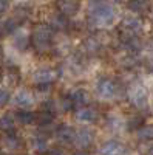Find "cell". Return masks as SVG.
Returning a JSON list of instances; mask_svg holds the SVG:
<instances>
[{
    "mask_svg": "<svg viewBox=\"0 0 153 155\" xmlns=\"http://www.w3.org/2000/svg\"><path fill=\"white\" fill-rule=\"evenodd\" d=\"M116 20V9L108 2H91L87 8V22L94 28H107Z\"/></svg>",
    "mask_w": 153,
    "mask_h": 155,
    "instance_id": "obj_1",
    "label": "cell"
},
{
    "mask_svg": "<svg viewBox=\"0 0 153 155\" xmlns=\"http://www.w3.org/2000/svg\"><path fill=\"white\" fill-rule=\"evenodd\" d=\"M56 33L51 30L46 23H39L31 30V45L37 53H46L51 51Z\"/></svg>",
    "mask_w": 153,
    "mask_h": 155,
    "instance_id": "obj_2",
    "label": "cell"
},
{
    "mask_svg": "<svg viewBox=\"0 0 153 155\" xmlns=\"http://www.w3.org/2000/svg\"><path fill=\"white\" fill-rule=\"evenodd\" d=\"M94 93L99 99L111 101L121 95V85L111 78H100L94 84Z\"/></svg>",
    "mask_w": 153,
    "mask_h": 155,
    "instance_id": "obj_3",
    "label": "cell"
},
{
    "mask_svg": "<svg viewBox=\"0 0 153 155\" xmlns=\"http://www.w3.org/2000/svg\"><path fill=\"white\" fill-rule=\"evenodd\" d=\"M96 140L94 129L88 126H79L74 129V138H73V146L78 150H87Z\"/></svg>",
    "mask_w": 153,
    "mask_h": 155,
    "instance_id": "obj_4",
    "label": "cell"
},
{
    "mask_svg": "<svg viewBox=\"0 0 153 155\" xmlns=\"http://www.w3.org/2000/svg\"><path fill=\"white\" fill-rule=\"evenodd\" d=\"M11 104L14 106L17 110H30L36 104L34 93L27 87H19L14 93L11 95Z\"/></svg>",
    "mask_w": 153,
    "mask_h": 155,
    "instance_id": "obj_5",
    "label": "cell"
},
{
    "mask_svg": "<svg viewBox=\"0 0 153 155\" xmlns=\"http://www.w3.org/2000/svg\"><path fill=\"white\" fill-rule=\"evenodd\" d=\"M57 76L59 73L56 68L48 67V65H40L31 73V81L36 87L37 85H53V82L57 79Z\"/></svg>",
    "mask_w": 153,
    "mask_h": 155,
    "instance_id": "obj_6",
    "label": "cell"
},
{
    "mask_svg": "<svg viewBox=\"0 0 153 155\" xmlns=\"http://www.w3.org/2000/svg\"><path fill=\"white\" fill-rule=\"evenodd\" d=\"M9 37H11L12 50L17 51V53L28 50L30 45H31V31H28L27 28L23 27V25H20L17 30L12 31V34Z\"/></svg>",
    "mask_w": 153,
    "mask_h": 155,
    "instance_id": "obj_7",
    "label": "cell"
},
{
    "mask_svg": "<svg viewBox=\"0 0 153 155\" xmlns=\"http://www.w3.org/2000/svg\"><path fill=\"white\" fill-rule=\"evenodd\" d=\"M127 96H129V101L139 110H142L148 106L147 92L141 84H132L129 90H127Z\"/></svg>",
    "mask_w": 153,
    "mask_h": 155,
    "instance_id": "obj_8",
    "label": "cell"
},
{
    "mask_svg": "<svg viewBox=\"0 0 153 155\" xmlns=\"http://www.w3.org/2000/svg\"><path fill=\"white\" fill-rule=\"evenodd\" d=\"M74 121L79 123L81 126H90L99 120V112L93 106H84L74 109Z\"/></svg>",
    "mask_w": 153,
    "mask_h": 155,
    "instance_id": "obj_9",
    "label": "cell"
},
{
    "mask_svg": "<svg viewBox=\"0 0 153 155\" xmlns=\"http://www.w3.org/2000/svg\"><path fill=\"white\" fill-rule=\"evenodd\" d=\"M0 149L5 153H17L23 149V141L14 134H2V137H0Z\"/></svg>",
    "mask_w": 153,
    "mask_h": 155,
    "instance_id": "obj_10",
    "label": "cell"
},
{
    "mask_svg": "<svg viewBox=\"0 0 153 155\" xmlns=\"http://www.w3.org/2000/svg\"><path fill=\"white\" fill-rule=\"evenodd\" d=\"M54 140L60 147H67V146H73V138H74V127L68 126V124H62L59 127L54 129Z\"/></svg>",
    "mask_w": 153,
    "mask_h": 155,
    "instance_id": "obj_11",
    "label": "cell"
},
{
    "mask_svg": "<svg viewBox=\"0 0 153 155\" xmlns=\"http://www.w3.org/2000/svg\"><path fill=\"white\" fill-rule=\"evenodd\" d=\"M65 96L73 102V106H74L76 109H78V107H84V106H88V104H90V101H91L90 93H88L85 88H82V87H73Z\"/></svg>",
    "mask_w": 153,
    "mask_h": 155,
    "instance_id": "obj_12",
    "label": "cell"
},
{
    "mask_svg": "<svg viewBox=\"0 0 153 155\" xmlns=\"http://www.w3.org/2000/svg\"><path fill=\"white\" fill-rule=\"evenodd\" d=\"M28 147L30 150L36 153H48L49 147V138L43 134H36L28 140Z\"/></svg>",
    "mask_w": 153,
    "mask_h": 155,
    "instance_id": "obj_13",
    "label": "cell"
},
{
    "mask_svg": "<svg viewBox=\"0 0 153 155\" xmlns=\"http://www.w3.org/2000/svg\"><path fill=\"white\" fill-rule=\"evenodd\" d=\"M45 23H46L54 33H56V31H63V30H67V28L70 27V20H68L65 16H62L57 9L53 11V12H49Z\"/></svg>",
    "mask_w": 153,
    "mask_h": 155,
    "instance_id": "obj_14",
    "label": "cell"
},
{
    "mask_svg": "<svg viewBox=\"0 0 153 155\" xmlns=\"http://www.w3.org/2000/svg\"><path fill=\"white\" fill-rule=\"evenodd\" d=\"M121 28L124 36H138V33L142 30V22L136 16H127L122 19Z\"/></svg>",
    "mask_w": 153,
    "mask_h": 155,
    "instance_id": "obj_15",
    "label": "cell"
},
{
    "mask_svg": "<svg viewBox=\"0 0 153 155\" xmlns=\"http://www.w3.org/2000/svg\"><path fill=\"white\" fill-rule=\"evenodd\" d=\"M102 50V42L97 36H88L79 45V53L84 54H97Z\"/></svg>",
    "mask_w": 153,
    "mask_h": 155,
    "instance_id": "obj_16",
    "label": "cell"
},
{
    "mask_svg": "<svg viewBox=\"0 0 153 155\" xmlns=\"http://www.w3.org/2000/svg\"><path fill=\"white\" fill-rule=\"evenodd\" d=\"M125 146L116 140H108L97 149L99 155H125Z\"/></svg>",
    "mask_w": 153,
    "mask_h": 155,
    "instance_id": "obj_17",
    "label": "cell"
},
{
    "mask_svg": "<svg viewBox=\"0 0 153 155\" xmlns=\"http://www.w3.org/2000/svg\"><path fill=\"white\" fill-rule=\"evenodd\" d=\"M71 48V41L68 39L67 34H60V36H54L53 41V47H51V51H54L59 56H65L68 54V51Z\"/></svg>",
    "mask_w": 153,
    "mask_h": 155,
    "instance_id": "obj_18",
    "label": "cell"
},
{
    "mask_svg": "<svg viewBox=\"0 0 153 155\" xmlns=\"http://www.w3.org/2000/svg\"><path fill=\"white\" fill-rule=\"evenodd\" d=\"M11 115H12V118H14L16 124H22V126L36 124L37 112H33V110H16L14 113H11Z\"/></svg>",
    "mask_w": 153,
    "mask_h": 155,
    "instance_id": "obj_19",
    "label": "cell"
},
{
    "mask_svg": "<svg viewBox=\"0 0 153 155\" xmlns=\"http://www.w3.org/2000/svg\"><path fill=\"white\" fill-rule=\"evenodd\" d=\"M57 11L60 12L62 16H65L67 19L76 16L81 9V3L79 2H71V0H65V2H57L56 3Z\"/></svg>",
    "mask_w": 153,
    "mask_h": 155,
    "instance_id": "obj_20",
    "label": "cell"
},
{
    "mask_svg": "<svg viewBox=\"0 0 153 155\" xmlns=\"http://www.w3.org/2000/svg\"><path fill=\"white\" fill-rule=\"evenodd\" d=\"M0 132L2 134H14L16 132V123H14V118H12L11 113L0 116Z\"/></svg>",
    "mask_w": 153,
    "mask_h": 155,
    "instance_id": "obj_21",
    "label": "cell"
},
{
    "mask_svg": "<svg viewBox=\"0 0 153 155\" xmlns=\"http://www.w3.org/2000/svg\"><path fill=\"white\" fill-rule=\"evenodd\" d=\"M19 81H20V76H19V73L14 68H11L8 71H3V84L6 85L5 87L6 90L9 87H16L19 84Z\"/></svg>",
    "mask_w": 153,
    "mask_h": 155,
    "instance_id": "obj_22",
    "label": "cell"
},
{
    "mask_svg": "<svg viewBox=\"0 0 153 155\" xmlns=\"http://www.w3.org/2000/svg\"><path fill=\"white\" fill-rule=\"evenodd\" d=\"M142 126H144V118L141 115H133L125 121V127L129 129V130H139Z\"/></svg>",
    "mask_w": 153,
    "mask_h": 155,
    "instance_id": "obj_23",
    "label": "cell"
},
{
    "mask_svg": "<svg viewBox=\"0 0 153 155\" xmlns=\"http://www.w3.org/2000/svg\"><path fill=\"white\" fill-rule=\"evenodd\" d=\"M51 90H53V85H37L36 92H34V98H39V99L46 101V99H49Z\"/></svg>",
    "mask_w": 153,
    "mask_h": 155,
    "instance_id": "obj_24",
    "label": "cell"
},
{
    "mask_svg": "<svg viewBox=\"0 0 153 155\" xmlns=\"http://www.w3.org/2000/svg\"><path fill=\"white\" fill-rule=\"evenodd\" d=\"M136 137L141 141H151L153 140V126H142L136 130Z\"/></svg>",
    "mask_w": 153,
    "mask_h": 155,
    "instance_id": "obj_25",
    "label": "cell"
},
{
    "mask_svg": "<svg viewBox=\"0 0 153 155\" xmlns=\"http://www.w3.org/2000/svg\"><path fill=\"white\" fill-rule=\"evenodd\" d=\"M129 8H130V11L135 12V14H141V12H144L148 8V3L147 2H130Z\"/></svg>",
    "mask_w": 153,
    "mask_h": 155,
    "instance_id": "obj_26",
    "label": "cell"
},
{
    "mask_svg": "<svg viewBox=\"0 0 153 155\" xmlns=\"http://www.w3.org/2000/svg\"><path fill=\"white\" fill-rule=\"evenodd\" d=\"M122 124L125 126V123H122L116 115H110L108 118H107V126H108L110 129H113V130H119Z\"/></svg>",
    "mask_w": 153,
    "mask_h": 155,
    "instance_id": "obj_27",
    "label": "cell"
},
{
    "mask_svg": "<svg viewBox=\"0 0 153 155\" xmlns=\"http://www.w3.org/2000/svg\"><path fill=\"white\" fill-rule=\"evenodd\" d=\"M9 101H11V93H9V90L0 88V109H3Z\"/></svg>",
    "mask_w": 153,
    "mask_h": 155,
    "instance_id": "obj_28",
    "label": "cell"
},
{
    "mask_svg": "<svg viewBox=\"0 0 153 155\" xmlns=\"http://www.w3.org/2000/svg\"><path fill=\"white\" fill-rule=\"evenodd\" d=\"M119 64H121L122 67H125V68H132V67L136 65V59L133 56H125V58H122L119 61Z\"/></svg>",
    "mask_w": 153,
    "mask_h": 155,
    "instance_id": "obj_29",
    "label": "cell"
},
{
    "mask_svg": "<svg viewBox=\"0 0 153 155\" xmlns=\"http://www.w3.org/2000/svg\"><path fill=\"white\" fill-rule=\"evenodd\" d=\"M46 155H67V152L63 147H51Z\"/></svg>",
    "mask_w": 153,
    "mask_h": 155,
    "instance_id": "obj_30",
    "label": "cell"
},
{
    "mask_svg": "<svg viewBox=\"0 0 153 155\" xmlns=\"http://www.w3.org/2000/svg\"><path fill=\"white\" fill-rule=\"evenodd\" d=\"M9 8H11V3L9 2H0V16L6 14V12L9 11Z\"/></svg>",
    "mask_w": 153,
    "mask_h": 155,
    "instance_id": "obj_31",
    "label": "cell"
},
{
    "mask_svg": "<svg viewBox=\"0 0 153 155\" xmlns=\"http://www.w3.org/2000/svg\"><path fill=\"white\" fill-rule=\"evenodd\" d=\"M71 155H91L88 150H76V152H73Z\"/></svg>",
    "mask_w": 153,
    "mask_h": 155,
    "instance_id": "obj_32",
    "label": "cell"
},
{
    "mask_svg": "<svg viewBox=\"0 0 153 155\" xmlns=\"http://www.w3.org/2000/svg\"><path fill=\"white\" fill-rule=\"evenodd\" d=\"M2 82H3V71L0 70V84H2Z\"/></svg>",
    "mask_w": 153,
    "mask_h": 155,
    "instance_id": "obj_33",
    "label": "cell"
},
{
    "mask_svg": "<svg viewBox=\"0 0 153 155\" xmlns=\"http://www.w3.org/2000/svg\"><path fill=\"white\" fill-rule=\"evenodd\" d=\"M2 58H3V51H2V48H0V61H2Z\"/></svg>",
    "mask_w": 153,
    "mask_h": 155,
    "instance_id": "obj_34",
    "label": "cell"
},
{
    "mask_svg": "<svg viewBox=\"0 0 153 155\" xmlns=\"http://www.w3.org/2000/svg\"><path fill=\"white\" fill-rule=\"evenodd\" d=\"M0 155H5V152H3L2 149H0Z\"/></svg>",
    "mask_w": 153,
    "mask_h": 155,
    "instance_id": "obj_35",
    "label": "cell"
},
{
    "mask_svg": "<svg viewBox=\"0 0 153 155\" xmlns=\"http://www.w3.org/2000/svg\"><path fill=\"white\" fill-rule=\"evenodd\" d=\"M151 20H153V14H151Z\"/></svg>",
    "mask_w": 153,
    "mask_h": 155,
    "instance_id": "obj_36",
    "label": "cell"
}]
</instances>
